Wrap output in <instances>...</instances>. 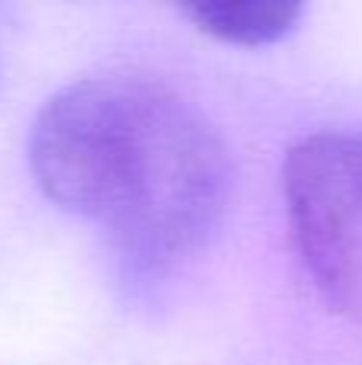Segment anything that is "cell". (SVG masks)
Wrapping results in <instances>:
<instances>
[{
	"mask_svg": "<svg viewBox=\"0 0 362 365\" xmlns=\"http://www.w3.org/2000/svg\"><path fill=\"white\" fill-rule=\"evenodd\" d=\"M186 16L205 32V36L218 38L228 45H269L276 38H282L286 32L295 29V23L301 19L299 4H196L186 6Z\"/></svg>",
	"mask_w": 362,
	"mask_h": 365,
	"instance_id": "obj_3",
	"label": "cell"
},
{
	"mask_svg": "<svg viewBox=\"0 0 362 365\" xmlns=\"http://www.w3.org/2000/svg\"><path fill=\"white\" fill-rule=\"evenodd\" d=\"M29 164L48 199L100 225L141 266H170L218 231L231 158L196 103L141 74L77 81L42 106Z\"/></svg>",
	"mask_w": 362,
	"mask_h": 365,
	"instance_id": "obj_1",
	"label": "cell"
},
{
	"mask_svg": "<svg viewBox=\"0 0 362 365\" xmlns=\"http://www.w3.org/2000/svg\"><path fill=\"white\" fill-rule=\"evenodd\" d=\"M299 257L324 304L362 324V128L299 141L282 167Z\"/></svg>",
	"mask_w": 362,
	"mask_h": 365,
	"instance_id": "obj_2",
	"label": "cell"
}]
</instances>
